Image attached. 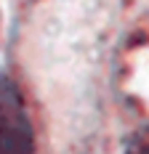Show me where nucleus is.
Returning <instances> with one entry per match:
<instances>
[{"mask_svg":"<svg viewBox=\"0 0 149 154\" xmlns=\"http://www.w3.org/2000/svg\"><path fill=\"white\" fill-rule=\"evenodd\" d=\"M35 130L24 96L8 75H0V154H32Z\"/></svg>","mask_w":149,"mask_h":154,"instance_id":"1","label":"nucleus"},{"mask_svg":"<svg viewBox=\"0 0 149 154\" xmlns=\"http://www.w3.org/2000/svg\"><path fill=\"white\" fill-rule=\"evenodd\" d=\"M125 154H149V128H141L125 143Z\"/></svg>","mask_w":149,"mask_h":154,"instance_id":"2","label":"nucleus"}]
</instances>
